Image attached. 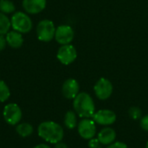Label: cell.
Segmentation results:
<instances>
[{
	"label": "cell",
	"mask_w": 148,
	"mask_h": 148,
	"mask_svg": "<svg viewBox=\"0 0 148 148\" xmlns=\"http://www.w3.org/2000/svg\"><path fill=\"white\" fill-rule=\"evenodd\" d=\"M88 147L89 148H101V143L99 141L98 139H91L88 142Z\"/></svg>",
	"instance_id": "44dd1931"
},
{
	"label": "cell",
	"mask_w": 148,
	"mask_h": 148,
	"mask_svg": "<svg viewBox=\"0 0 148 148\" xmlns=\"http://www.w3.org/2000/svg\"><path fill=\"white\" fill-rule=\"evenodd\" d=\"M33 126L29 123H21L17 124L16 127V131L18 135H20L23 138H26L30 136L33 133Z\"/></svg>",
	"instance_id": "9a60e30c"
},
{
	"label": "cell",
	"mask_w": 148,
	"mask_h": 148,
	"mask_svg": "<svg viewBox=\"0 0 148 148\" xmlns=\"http://www.w3.org/2000/svg\"><path fill=\"white\" fill-rule=\"evenodd\" d=\"M95 122L89 118H85L78 124V133L84 140H91L96 133Z\"/></svg>",
	"instance_id": "9c48e42d"
},
{
	"label": "cell",
	"mask_w": 148,
	"mask_h": 148,
	"mask_svg": "<svg viewBox=\"0 0 148 148\" xmlns=\"http://www.w3.org/2000/svg\"><path fill=\"white\" fill-rule=\"evenodd\" d=\"M146 148H148V141H147V146H146Z\"/></svg>",
	"instance_id": "4316f807"
},
{
	"label": "cell",
	"mask_w": 148,
	"mask_h": 148,
	"mask_svg": "<svg viewBox=\"0 0 148 148\" xmlns=\"http://www.w3.org/2000/svg\"><path fill=\"white\" fill-rule=\"evenodd\" d=\"M33 148H51L50 147H49L48 145H46V144H39V145H37V146H36L35 147Z\"/></svg>",
	"instance_id": "484cf974"
},
{
	"label": "cell",
	"mask_w": 148,
	"mask_h": 148,
	"mask_svg": "<svg viewBox=\"0 0 148 148\" xmlns=\"http://www.w3.org/2000/svg\"><path fill=\"white\" fill-rule=\"evenodd\" d=\"M107 148H127V146L123 142H113L108 145Z\"/></svg>",
	"instance_id": "603a6c76"
},
{
	"label": "cell",
	"mask_w": 148,
	"mask_h": 148,
	"mask_svg": "<svg viewBox=\"0 0 148 148\" xmlns=\"http://www.w3.org/2000/svg\"><path fill=\"white\" fill-rule=\"evenodd\" d=\"M3 115L6 123L10 126H16L22 120V110L16 104L10 103L4 106Z\"/></svg>",
	"instance_id": "5b68a950"
},
{
	"label": "cell",
	"mask_w": 148,
	"mask_h": 148,
	"mask_svg": "<svg viewBox=\"0 0 148 148\" xmlns=\"http://www.w3.org/2000/svg\"><path fill=\"white\" fill-rule=\"evenodd\" d=\"M128 114H129L131 119L136 120H139L141 118L142 112H141L140 108H139L137 106H132L128 111Z\"/></svg>",
	"instance_id": "ffe728a7"
},
{
	"label": "cell",
	"mask_w": 148,
	"mask_h": 148,
	"mask_svg": "<svg viewBox=\"0 0 148 148\" xmlns=\"http://www.w3.org/2000/svg\"><path fill=\"white\" fill-rule=\"evenodd\" d=\"M80 85L76 79H68L64 81L62 86V95L68 99H74L79 93Z\"/></svg>",
	"instance_id": "8fae6325"
},
{
	"label": "cell",
	"mask_w": 148,
	"mask_h": 148,
	"mask_svg": "<svg viewBox=\"0 0 148 148\" xmlns=\"http://www.w3.org/2000/svg\"><path fill=\"white\" fill-rule=\"evenodd\" d=\"M54 148H69V147H68V146H67L65 143H62V141H60V142H58V143L55 144V147Z\"/></svg>",
	"instance_id": "d4e9b609"
},
{
	"label": "cell",
	"mask_w": 148,
	"mask_h": 148,
	"mask_svg": "<svg viewBox=\"0 0 148 148\" xmlns=\"http://www.w3.org/2000/svg\"><path fill=\"white\" fill-rule=\"evenodd\" d=\"M7 44L13 49H18L23 44V38L22 33L16 31H10L6 35Z\"/></svg>",
	"instance_id": "4fadbf2b"
},
{
	"label": "cell",
	"mask_w": 148,
	"mask_h": 148,
	"mask_svg": "<svg viewBox=\"0 0 148 148\" xmlns=\"http://www.w3.org/2000/svg\"><path fill=\"white\" fill-rule=\"evenodd\" d=\"M140 126L143 130L148 132V114L144 116L140 120Z\"/></svg>",
	"instance_id": "7402d4cb"
},
{
	"label": "cell",
	"mask_w": 148,
	"mask_h": 148,
	"mask_svg": "<svg viewBox=\"0 0 148 148\" xmlns=\"http://www.w3.org/2000/svg\"><path fill=\"white\" fill-rule=\"evenodd\" d=\"M47 4V0H23L22 6L28 14L35 15L42 11Z\"/></svg>",
	"instance_id": "7c38bea8"
},
{
	"label": "cell",
	"mask_w": 148,
	"mask_h": 148,
	"mask_svg": "<svg viewBox=\"0 0 148 148\" xmlns=\"http://www.w3.org/2000/svg\"><path fill=\"white\" fill-rule=\"evenodd\" d=\"M10 96V91L6 83L0 79V102H5Z\"/></svg>",
	"instance_id": "d6986e66"
},
{
	"label": "cell",
	"mask_w": 148,
	"mask_h": 148,
	"mask_svg": "<svg viewBox=\"0 0 148 148\" xmlns=\"http://www.w3.org/2000/svg\"><path fill=\"white\" fill-rule=\"evenodd\" d=\"M16 10L15 4L10 0H0V11L3 14H11Z\"/></svg>",
	"instance_id": "ac0fdd59"
},
{
	"label": "cell",
	"mask_w": 148,
	"mask_h": 148,
	"mask_svg": "<svg viewBox=\"0 0 148 148\" xmlns=\"http://www.w3.org/2000/svg\"><path fill=\"white\" fill-rule=\"evenodd\" d=\"M56 26L53 21L49 19L41 20L36 28L37 38L42 42H49L55 38Z\"/></svg>",
	"instance_id": "277c9868"
},
{
	"label": "cell",
	"mask_w": 148,
	"mask_h": 148,
	"mask_svg": "<svg viewBox=\"0 0 148 148\" xmlns=\"http://www.w3.org/2000/svg\"><path fill=\"white\" fill-rule=\"evenodd\" d=\"M11 28L22 34L29 32L33 28V22L30 17L26 12L16 11L15 12L11 18Z\"/></svg>",
	"instance_id": "3957f363"
},
{
	"label": "cell",
	"mask_w": 148,
	"mask_h": 148,
	"mask_svg": "<svg viewBox=\"0 0 148 148\" xmlns=\"http://www.w3.org/2000/svg\"><path fill=\"white\" fill-rule=\"evenodd\" d=\"M75 37L74 30L71 26L67 24H62L56 29L55 39L61 45L70 44Z\"/></svg>",
	"instance_id": "ba28073f"
},
{
	"label": "cell",
	"mask_w": 148,
	"mask_h": 148,
	"mask_svg": "<svg viewBox=\"0 0 148 148\" xmlns=\"http://www.w3.org/2000/svg\"><path fill=\"white\" fill-rule=\"evenodd\" d=\"M73 107L75 113L81 118H92L95 113L93 99L87 92H79L74 99Z\"/></svg>",
	"instance_id": "7a4b0ae2"
},
{
	"label": "cell",
	"mask_w": 148,
	"mask_h": 148,
	"mask_svg": "<svg viewBox=\"0 0 148 148\" xmlns=\"http://www.w3.org/2000/svg\"><path fill=\"white\" fill-rule=\"evenodd\" d=\"M113 90L114 87L111 81L106 78H101L94 86L95 93L101 100H106L109 99L113 93Z\"/></svg>",
	"instance_id": "52a82bcc"
},
{
	"label": "cell",
	"mask_w": 148,
	"mask_h": 148,
	"mask_svg": "<svg viewBox=\"0 0 148 148\" xmlns=\"http://www.w3.org/2000/svg\"><path fill=\"white\" fill-rule=\"evenodd\" d=\"M38 135L46 142L56 144L62 140L64 132L62 127L54 121L42 122L37 128Z\"/></svg>",
	"instance_id": "6da1fadb"
},
{
	"label": "cell",
	"mask_w": 148,
	"mask_h": 148,
	"mask_svg": "<svg viewBox=\"0 0 148 148\" xmlns=\"http://www.w3.org/2000/svg\"><path fill=\"white\" fill-rule=\"evenodd\" d=\"M11 28L10 19L0 11V35H6Z\"/></svg>",
	"instance_id": "e0dca14e"
},
{
	"label": "cell",
	"mask_w": 148,
	"mask_h": 148,
	"mask_svg": "<svg viewBox=\"0 0 148 148\" xmlns=\"http://www.w3.org/2000/svg\"><path fill=\"white\" fill-rule=\"evenodd\" d=\"M7 45V41L5 35H0V51H3Z\"/></svg>",
	"instance_id": "cb8c5ba5"
},
{
	"label": "cell",
	"mask_w": 148,
	"mask_h": 148,
	"mask_svg": "<svg viewBox=\"0 0 148 148\" xmlns=\"http://www.w3.org/2000/svg\"><path fill=\"white\" fill-rule=\"evenodd\" d=\"M116 138V133L114 129L110 127L103 128L98 133V140L101 143V145H110L112 144Z\"/></svg>",
	"instance_id": "5bb4252c"
},
{
	"label": "cell",
	"mask_w": 148,
	"mask_h": 148,
	"mask_svg": "<svg viewBox=\"0 0 148 148\" xmlns=\"http://www.w3.org/2000/svg\"><path fill=\"white\" fill-rule=\"evenodd\" d=\"M93 120L101 126H110L116 120V114L114 112L108 109L100 110L93 115Z\"/></svg>",
	"instance_id": "30bf717a"
},
{
	"label": "cell",
	"mask_w": 148,
	"mask_h": 148,
	"mask_svg": "<svg viewBox=\"0 0 148 148\" xmlns=\"http://www.w3.org/2000/svg\"><path fill=\"white\" fill-rule=\"evenodd\" d=\"M64 125L68 129H74L77 126L76 114L73 111H68L64 116Z\"/></svg>",
	"instance_id": "2e32d148"
},
{
	"label": "cell",
	"mask_w": 148,
	"mask_h": 148,
	"mask_svg": "<svg viewBox=\"0 0 148 148\" xmlns=\"http://www.w3.org/2000/svg\"><path fill=\"white\" fill-rule=\"evenodd\" d=\"M57 59L64 65H69L72 64L77 58V51L74 45L71 44L62 45L56 54Z\"/></svg>",
	"instance_id": "8992f818"
}]
</instances>
